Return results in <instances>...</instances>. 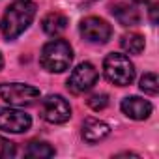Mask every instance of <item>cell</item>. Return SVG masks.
Here are the masks:
<instances>
[{"mask_svg":"<svg viewBox=\"0 0 159 159\" xmlns=\"http://www.w3.org/2000/svg\"><path fill=\"white\" fill-rule=\"evenodd\" d=\"M36 17V4L30 0H19L13 2L2 15L0 30L6 39H15L19 38L34 21Z\"/></svg>","mask_w":159,"mask_h":159,"instance_id":"cell-1","label":"cell"},{"mask_svg":"<svg viewBox=\"0 0 159 159\" xmlns=\"http://www.w3.org/2000/svg\"><path fill=\"white\" fill-rule=\"evenodd\" d=\"M39 62H41L43 69H47L49 73H62V71L69 69V66L73 62V49L64 39H52L43 45Z\"/></svg>","mask_w":159,"mask_h":159,"instance_id":"cell-2","label":"cell"},{"mask_svg":"<svg viewBox=\"0 0 159 159\" xmlns=\"http://www.w3.org/2000/svg\"><path fill=\"white\" fill-rule=\"evenodd\" d=\"M103 71L107 81H111L116 86H129L135 79V66L125 54L111 52L103 62Z\"/></svg>","mask_w":159,"mask_h":159,"instance_id":"cell-3","label":"cell"},{"mask_svg":"<svg viewBox=\"0 0 159 159\" xmlns=\"http://www.w3.org/2000/svg\"><path fill=\"white\" fill-rule=\"evenodd\" d=\"M0 98L10 107H28L39 99V90L23 83H2Z\"/></svg>","mask_w":159,"mask_h":159,"instance_id":"cell-4","label":"cell"},{"mask_svg":"<svg viewBox=\"0 0 159 159\" xmlns=\"http://www.w3.org/2000/svg\"><path fill=\"white\" fill-rule=\"evenodd\" d=\"M98 77H99L98 69L90 62H83L71 71V75L67 79V90L75 96L84 94L98 83Z\"/></svg>","mask_w":159,"mask_h":159,"instance_id":"cell-5","label":"cell"},{"mask_svg":"<svg viewBox=\"0 0 159 159\" xmlns=\"http://www.w3.org/2000/svg\"><path fill=\"white\" fill-rule=\"evenodd\" d=\"M41 118L49 124H64L71 118V105L62 96H47L41 103Z\"/></svg>","mask_w":159,"mask_h":159,"instance_id":"cell-6","label":"cell"},{"mask_svg":"<svg viewBox=\"0 0 159 159\" xmlns=\"http://www.w3.org/2000/svg\"><path fill=\"white\" fill-rule=\"evenodd\" d=\"M81 30L83 38L90 43H107L112 36V28L107 21L99 19V17H86L81 21Z\"/></svg>","mask_w":159,"mask_h":159,"instance_id":"cell-7","label":"cell"},{"mask_svg":"<svg viewBox=\"0 0 159 159\" xmlns=\"http://www.w3.org/2000/svg\"><path fill=\"white\" fill-rule=\"evenodd\" d=\"M32 125V118L19 111V109H11V107H4L0 109V129L8 131V133H25L28 131Z\"/></svg>","mask_w":159,"mask_h":159,"instance_id":"cell-8","label":"cell"},{"mask_svg":"<svg viewBox=\"0 0 159 159\" xmlns=\"http://www.w3.org/2000/svg\"><path fill=\"white\" fill-rule=\"evenodd\" d=\"M120 107H122V112L131 120H146L152 114V103L137 96L125 98Z\"/></svg>","mask_w":159,"mask_h":159,"instance_id":"cell-9","label":"cell"},{"mask_svg":"<svg viewBox=\"0 0 159 159\" xmlns=\"http://www.w3.org/2000/svg\"><path fill=\"white\" fill-rule=\"evenodd\" d=\"M109 133H111V127H109V124H105L103 120L88 118V120H84V124H83V139H84L86 142H90V144L103 140L105 137H109Z\"/></svg>","mask_w":159,"mask_h":159,"instance_id":"cell-10","label":"cell"},{"mask_svg":"<svg viewBox=\"0 0 159 159\" xmlns=\"http://www.w3.org/2000/svg\"><path fill=\"white\" fill-rule=\"evenodd\" d=\"M67 25H69L67 17L62 15V13H58V11H51V13H47V15L43 17V21H41L43 32L49 34V36H60V34L67 28Z\"/></svg>","mask_w":159,"mask_h":159,"instance_id":"cell-11","label":"cell"},{"mask_svg":"<svg viewBox=\"0 0 159 159\" xmlns=\"http://www.w3.org/2000/svg\"><path fill=\"white\" fill-rule=\"evenodd\" d=\"M112 15L116 17V21L122 26H137L140 23V13L127 4H118L112 8Z\"/></svg>","mask_w":159,"mask_h":159,"instance_id":"cell-12","label":"cell"},{"mask_svg":"<svg viewBox=\"0 0 159 159\" xmlns=\"http://www.w3.org/2000/svg\"><path fill=\"white\" fill-rule=\"evenodd\" d=\"M56 152L54 148L49 144V142H43V140H32L26 148V155L28 157H34V159H45V157H52Z\"/></svg>","mask_w":159,"mask_h":159,"instance_id":"cell-13","label":"cell"},{"mask_svg":"<svg viewBox=\"0 0 159 159\" xmlns=\"http://www.w3.org/2000/svg\"><path fill=\"white\" fill-rule=\"evenodd\" d=\"M120 45L129 54H140L144 51V38L140 34H125V36H122Z\"/></svg>","mask_w":159,"mask_h":159,"instance_id":"cell-14","label":"cell"},{"mask_svg":"<svg viewBox=\"0 0 159 159\" xmlns=\"http://www.w3.org/2000/svg\"><path fill=\"white\" fill-rule=\"evenodd\" d=\"M140 90L148 96H157L159 92V81H157V75L155 73H146L140 79Z\"/></svg>","mask_w":159,"mask_h":159,"instance_id":"cell-15","label":"cell"},{"mask_svg":"<svg viewBox=\"0 0 159 159\" xmlns=\"http://www.w3.org/2000/svg\"><path fill=\"white\" fill-rule=\"evenodd\" d=\"M107 105H109V96L107 94H94L88 99V107L92 111H103V109H107Z\"/></svg>","mask_w":159,"mask_h":159,"instance_id":"cell-16","label":"cell"},{"mask_svg":"<svg viewBox=\"0 0 159 159\" xmlns=\"http://www.w3.org/2000/svg\"><path fill=\"white\" fill-rule=\"evenodd\" d=\"M17 153V148L11 140L0 137V159H8V157H13Z\"/></svg>","mask_w":159,"mask_h":159,"instance_id":"cell-17","label":"cell"},{"mask_svg":"<svg viewBox=\"0 0 159 159\" xmlns=\"http://www.w3.org/2000/svg\"><path fill=\"white\" fill-rule=\"evenodd\" d=\"M150 13H152V23H157V6H152Z\"/></svg>","mask_w":159,"mask_h":159,"instance_id":"cell-18","label":"cell"},{"mask_svg":"<svg viewBox=\"0 0 159 159\" xmlns=\"http://www.w3.org/2000/svg\"><path fill=\"white\" fill-rule=\"evenodd\" d=\"M4 67V58H2V54H0V69Z\"/></svg>","mask_w":159,"mask_h":159,"instance_id":"cell-19","label":"cell"},{"mask_svg":"<svg viewBox=\"0 0 159 159\" xmlns=\"http://www.w3.org/2000/svg\"><path fill=\"white\" fill-rule=\"evenodd\" d=\"M133 2H139L140 4V2H148V0H133Z\"/></svg>","mask_w":159,"mask_h":159,"instance_id":"cell-20","label":"cell"}]
</instances>
